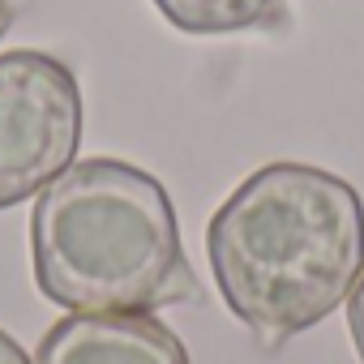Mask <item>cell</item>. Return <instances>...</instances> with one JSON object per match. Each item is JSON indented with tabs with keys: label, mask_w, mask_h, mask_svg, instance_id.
Returning a JSON list of instances; mask_svg holds the SVG:
<instances>
[{
	"label": "cell",
	"mask_w": 364,
	"mask_h": 364,
	"mask_svg": "<svg viewBox=\"0 0 364 364\" xmlns=\"http://www.w3.org/2000/svg\"><path fill=\"white\" fill-rule=\"evenodd\" d=\"M154 9L185 35H236L283 22V0H154Z\"/></svg>",
	"instance_id": "5b68a950"
},
{
	"label": "cell",
	"mask_w": 364,
	"mask_h": 364,
	"mask_svg": "<svg viewBox=\"0 0 364 364\" xmlns=\"http://www.w3.org/2000/svg\"><path fill=\"white\" fill-rule=\"evenodd\" d=\"M82 90L65 60L18 48L0 56V210L73 167L82 146Z\"/></svg>",
	"instance_id": "3957f363"
},
{
	"label": "cell",
	"mask_w": 364,
	"mask_h": 364,
	"mask_svg": "<svg viewBox=\"0 0 364 364\" xmlns=\"http://www.w3.org/2000/svg\"><path fill=\"white\" fill-rule=\"evenodd\" d=\"M14 18H18V5L14 0H0V39L9 35V26H14Z\"/></svg>",
	"instance_id": "ba28073f"
},
{
	"label": "cell",
	"mask_w": 364,
	"mask_h": 364,
	"mask_svg": "<svg viewBox=\"0 0 364 364\" xmlns=\"http://www.w3.org/2000/svg\"><path fill=\"white\" fill-rule=\"evenodd\" d=\"M206 253L232 317L274 351L351 296L364 202L326 167L266 163L210 215Z\"/></svg>",
	"instance_id": "6da1fadb"
},
{
	"label": "cell",
	"mask_w": 364,
	"mask_h": 364,
	"mask_svg": "<svg viewBox=\"0 0 364 364\" xmlns=\"http://www.w3.org/2000/svg\"><path fill=\"white\" fill-rule=\"evenodd\" d=\"M347 330H351L355 355H360V364H364V270H360V279H355V287H351V296H347Z\"/></svg>",
	"instance_id": "8992f818"
},
{
	"label": "cell",
	"mask_w": 364,
	"mask_h": 364,
	"mask_svg": "<svg viewBox=\"0 0 364 364\" xmlns=\"http://www.w3.org/2000/svg\"><path fill=\"white\" fill-rule=\"evenodd\" d=\"M31 364H189V351L154 313H69Z\"/></svg>",
	"instance_id": "277c9868"
},
{
	"label": "cell",
	"mask_w": 364,
	"mask_h": 364,
	"mask_svg": "<svg viewBox=\"0 0 364 364\" xmlns=\"http://www.w3.org/2000/svg\"><path fill=\"white\" fill-rule=\"evenodd\" d=\"M0 364H31V355L22 351V343L14 334H5V330H0Z\"/></svg>",
	"instance_id": "52a82bcc"
},
{
	"label": "cell",
	"mask_w": 364,
	"mask_h": 364,
	"mask_svg": "<svg viewBox=\"0 0 364 364\" xmlns=\"http://www.w3.org/2000/svg\"><path fill=\"white\" fill-rule=\"evenodd\" d=\"M39 291L69 313H159L198 300V274L159 180L124 159H82L31 215Z\"/></svg>",
	"instance_id": "7a4b0ae2"
}]
</instances>
